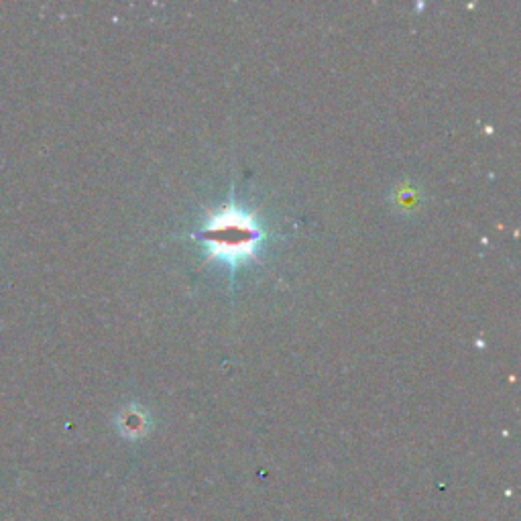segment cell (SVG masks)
<instances>
[{"label":"cell","mask_w":521,"mask_h":521,"mask_svg":"<svg viewBox=\"0 0 521 521\" xmlns=\"http://www.w3.org/2000/svg\"><path fill=\"white\" fill-rule=\"evenodd\" d=\"M202 239L210 257L224 259V263H239L255 255L263 233L253 216L239 208H226L210 220Z\"/></svg>","instance_id":"obj_1"}]
</instances>
